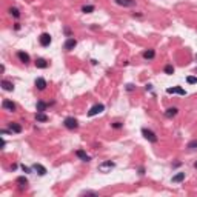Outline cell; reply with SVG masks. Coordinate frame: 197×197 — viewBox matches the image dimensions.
Returning <instances> with one entry per match:
<instances>
[{"instance_id":"cell-8","label":"cell","mask_w":197,"mask_h":197,"mask_svg":"<svg viewBox=\"0 0 197 197\" xmlns=\"http://www.w3.org/2000/svg\"><path fill=\"white\" fill-rule=\"evenodd\" d=\"M36 86H37L39 91H45V90H46V80H45L43 77L36 79Z\"/></svg>"},{"instance_id":"cell-11","label":"cell","mask_w":197,"mask_h":197,"mask_svg":"<svg viewBox=\"0 0 197 197\" xmlns=\"http://www.w3.org/2000/svg\"><path fill=\"white\" fill-rule=\"evenodd\" d=\"M32 169H34V171H37L39 176H45L46 174V168L43 165H40V163H34L32 165Z\"/></svg>"},{"instance_id":"cell-32","label":"cell","mask_w":197,"mask_h":197,"mask_svg":"<svg viewBox=\"0 0 197 197\" xmlns=\"http://www.w3.org/2000/svg\"><path fill=\"white\" fill-rule=\"evenodd\" d=\"M126 90L128 91H133L134 90V85H126Z\"/></svg>"},{"instance_id":"cell-26","label":"cell","mask_w":197,"mask_h":197,"mask_svg":"<svg viewBox=\"0 0 197 197\" xmlns=\"http://www.w3.org/2000/svg\"><path fill=\"white\" fill-rule=\"evenodd\" d=\"M186 148H188V149H196V148H197V140H191V142L188 143Z\"/></svg>"},{"instance_id":"cell-27","label":"cell","mask_w":197,"mask_h":197,"mask_svg":"<svg viewBox=\"0 0 197 197\" xmlns=\"http://www.w3.org/2000/svg\"><path fill=\"white\" fill-rule=\"evenodd\" d=\"M186 82H188L189 85H194V83H197V77H188Z\"/></svg>"},{"instance_id":"cell-4","label":"cell","mask_w":197,"mask_h":197,"mask_svg":"<svg viewBox=\"0 0 197 197\" xmlns=\"http://www.w3.org/2000/svg\"><path fill=\"white\" fill-rule=\"evenodd\" d=\"M105 110V105H102V103H97V105H94L90 111H88V115L90 117H94V115H97V114H100L102 111Z\"/></svg>"},{"instance_id":"cell-28","label":"cell","mask_w":197,"mask_h":197,"mask_svg":"<svg viewBox=\"0 0 197 197\" xmlns=\"http://www.w3.org/2000/svg\"><path fill=\"white\" fill-rule=\"evenodd\" d=\"M83 194H86V196H99L97 191H82V196Z\"/></svg>"},{"instance_id":"cell-22","label":"cell","mask_w":197,"mask_h":197,"mask_svg":"<svg viewBox=\"0 0 197 197\" xmlns=\"http://www.w3.org/2000/svg\"><path fill=\"white\" fill-rule=\"evenodd\" d=\"M94 9H96V8H94L92 5H85L82 8V11L85 12V14H91V12H94Z\"/></svg>"},{"instance_id":"cell-7","label":"cell","mask_w":197,"mask_h":197,"mask_svg":"<svg viewBox=\"0 0 197 197\" xmlns=\"http://www.w3.org/2000/svg\"><path fill=\"white\" fill-rule=\"evenodd\" d=\"M76 155H77L80 160H83V162H91V157L83 151V149H77V151H76Z\"/></svg>"},{"instance_id":"cell-18","label":"cell","mask_w":197,"mask_h":197,"mask_svg":"<svg viewBox=\"0 0 197 197\" xmlns=\"http://www.w3.org/2000/svg\"><path fill=\"white\" fill-rule=\"evenodd\" d=\"M9 130H11V133L19 134V133H22V126L19 123H9Z\"/></svg>"},{"instance_id":"cell-17","label":"cell","mask_w":197,"mask_h":197,"mask_svg":"<svg viewBox=\"0 0 197 197\" xmlns=\"http://www.w3.org/2000/svg\"><path fill=\"white\" fill-rule=\"evenodd\" d=\"M46 105L45 102H42V100H39L37 103H36V108H37V112H45V110H46Z\"/></svg>"},{"instance_id":"cell-23","label":"cell","mask_w":197,"mask_h":197,"mask_svg":"<svg viewBox=\"0 0 197 197\" xmlns=\"http://www.w3.org/2000/svg\"><path fill=\"white\" fill-rule=\"evenodd\" d=\"M17 183L20 185V188H25L26 185H28V179L26 177H17Z\"/></svg>"},{"instance_id":"cell-31","label":"cell","mask_w":197,"mask_h":197,"mask_svg":"<svg viewBox=\"0 0 197 197\" xmlns=\"http://www.w3.org/2000/svg\"><path fill=\"white\" fill-rule=\"evenodd\" d=\"M139 174H140V176H143V174H145V168H143V166H140V168H139Z\"/></svg>"},{"instance_id":"cell-6","label":"cell","mask_w":197,"mask_h":197,"mask_svg":"<svg viewBox=\"0 0 197 197\" xmlns=\"http://www.w3.org/2000/svg\"><path fill=\"white\" fill-rule=\"evenodd\" d=\"M39 42H40V45L42 46H49L51 45V36L48 32H43L42 36L39 37Z\"/></svg>"},{"instance_id":"cell-14","label":"cell","mask_w":197,"mask_h":197,"mask_svg":"<svg viewBox=\"0 0 197 197\" xmlns=\"http://www.w3.org/2000/svg\"><path fill=\"white\" fill-rule=\"evenodd\" d=\"M177 108H168V110L165 111V115L168 119H173V117H176V115H177Z\"/></svg>"},{"instance_id":"cell-20","label":"cell","mask_w":197,"mask_h":197,"mask_svg":"<svg viewBox=\"0 0 197 197\" xmlns=\"http://www.w3.org/2000/svg\"><path fill=\"white\" fill-rule=\"evenodd\" d=\"M154 57H155L154 49H148V51H145V52H143V59H146V60H153Z\"/></svg>"},{"instance_id":"cell-16","label":"cell","mask_w":197,"mask_h":197,"mask_svg":"<svg viewBox=\"0 0 197 197\" xmlns=\"http://www.w3.org/2000/svg\"><path fill=\"white\" fill-rule=\"evenodd\" d=\"M36 66L40 68V69H45V68H48V62H46L45 59H37L36 60Z\"/></svg>"},{"instance_id":"cell-5","label":"cell","mask_w":197,"mask_h":197,"mask_svg":"<svg viewBox=\"0 0 197 197\" xmlns=\"http://www.w3.org/2000/svg\"><path fill=\"white\" fill-rule=\"evenodd\" d=\"M76 45H77V40L74 37H69V39H66L63 48H65V51H72L74 48H76Z\"/></svg>"},{"instance_id":"cell-2","label":"cell","mask_w":197,"mask_h":197,"mask_svg":"<svg viewBox=\"0 0 197 197\" xmlns=\"http://www.w3.org/2000/svg\"><path fill=\"white\" fill-rule=\"evenodd\" d=\"M63 123H65V126L68 128V130H77L79 128V123H77V120L74 117H66L63 120Z\"/></svg>"},{"instance_id":"cell-29","label":"cell","mask_w":197,"mask_h":197,"mask_svg":"<svg viewBox=\"0 0 197 197\" xmlns=\"http://www.w3.org/2000/svg\"><path fill=\"white\" fill-rule=\"evenodd\" d=\"M112 128L119 130V128H122V123H120V122H115V123H112Z\"/></svg>"},{"instance_id":"cell-1","label":"cell","mask_w":197,"mask_h":197,"mask_svg":"<svg viewBox=\"0 0 197 197\" xmlns=\"http://www.w3.org/2000/svg\"><path fill=\"white\" fill-rule=\"evenodd\" d=\"M142 134H143V137L148 140V142H151V143H157V135H155V133H153L151 130H146V128H143L142 130Z\"/></svg>"},{"instance_id":"cell-21","label":"cell","mask_w":197,"mask_h":197,"mask_svg":"<svg viewBox=\"0 0 197 197\" xmlns=\"http://www.w3.org/2000/svg\"><path fill=\"white\" fill-rule=\"evenodd\" d=\"M36 120L37 122H48V115L45 112H37L36 114Z\"/></svg>"},{"instance_id":"cell-3","label":"cell","mask_w":197,"mask_h":197,"mask_svg":"<svg viewBox=\"0 0 197 197\" xmlns=\"http://www.w3.org/2000/svg\"><path fill=\"white\" fill-rule=\"evenodd\" d=\"M114 166H115L114 162L108 160V162H103V163H100V165H99V171H100V173H108V171H111Z\"/></svg>"},{"instance_id":"cell-9","label":"cell","mask_w":197,"mask_h":197,"mask_svg":"<svg viewBox=\"0 0 197 197\" xmlns=\"http://www.w3.org/2000/svg\"><path fill=\"white\" fill-rule=\"evenodd\" d=\"M117 5L120 6H128V8H131V6H135V0H114Z\"/></svg>"},{"instance_id":"cell-25","label":"cell","mask_w":197,"mask_h":197,"mask_svg":"<svg viewBox=\"0 0 197 197\" xmlns=\"http://www.w3.org/2000/svg\"><path fill=\"white\" fill-rule=\"evenodd\" d=\"M165 74H168V76L174 74V66H173V65H166V66H165Z\"/></svg>"},{"instance_id":"cell-19","label":"cell","mask_w":197,"mask_h":197,"mask_svg":"<svg viewBox=\"0 0 197 197\" xmlns=\"http://www.w3.org/2000/svg\"><path fill=\"white\" fill-rule=\"evenodd\" d=\"M183 179H185V173H177V174H176L171 180H173V183H180Z\"/></svg>"},{"instance_id":"cell-33","label":"cell","mask_w":197,"mask_h":197,"mask_svg":"<svg viewBox=\"0 0 197 197\" xmlns=\"http://www.w3.org/2000/svg\"><path fill=\"white\" fill-rule=\"evenodd\" d=\"M194 168H196V169H197V162H196V163H194Z\"/></svg>"},{"instance_id":"cell-12","label":"cell","mask_w":197,"mask_h":197,"mask_svg":"<svg viewBox=\"0 0 197 197\" xmlns=\"http://www.w3.org/2000/svg\"><path fill=\"white\" fill-rule=\"evenodd\" d=\"M17 57L20 59V62H22V63H25V65H26V63H29V60H31L28 54H26V52H23V51H19V52H17Z\"/></svg>"},{"instance_id":"cell-15","label":"cell","mask_w":197,"mask_h":197,"mask_svg":"<svg viewBox=\"0 0 197 197\" xmlns=\"http://www.w3.org/2000/svg\"><path fill=\"white\" fill-rule=\"evenodd\" d=\"M2 88L5 91H12L14 90V85H12V82H9V80H2Z\"/></svg>"},{"instance_id":"cell-10","label":"cell","mask_w":197,"mask_h":197,"mask_svg":"<svg viewBox=\"0 0 197 197\" xmlns=\"http://www.w3.org/2000/svg\"><path fill=\"white\" fill-rule=\"evenodd\" d=\"M2 106L5 108V110H8V111H12V112L16 111V103H12V102H11V100H8V99H6V100H3Z\"/></svg>"},{"instance_id":"cell-30","label":"cell","mask_w":197,"mask_h":197,"mask_svg":"<svg viewBox=\"0 0 197 197\" xmlns=\"http://www.w3.org/2000/svg\"><path fill=\"white\" fill-rule=\"evenodd\" d=\"M22 169L25 173H31V168H28V166H25V165H22Z\"/></svg>"},{"instance_id":"cell-13","label":"cell","mask_w":197,"mask_h":197,"mask_svg":"<svg viewBox=\"0 0 197 197\" xmlns=\"http://www.w3.org/2000/svg\"><path fill=\"white\" fill-rule=\"evenodd\" d=\"M166 92L168 94H174V92H177V94H180V96H185V90L183 88H180V86H176V88H168L166 90Z\"/></svg>"},{"instance_id":"cell-24","label":"cell","mask_w":197,"mask_h":197,"mask_svg":"<svg viewBox=\"0 0 197 197\" xmlns=\"http://www.w3.org/2000/svg\"><path fill=\"white\" fill-rule=\"evenodd\" d=\"M9 14H11L12 17L19 19V17H20V11H19L17 8H9Z\"/></svg>"}]
</instances>
